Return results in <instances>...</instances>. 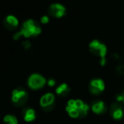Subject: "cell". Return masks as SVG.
I'll list each match as a JSON object with an SVG mask.
<instances>
[{
	"label": "cell",
	"instance_id": "cell-14",
	"mask_svg": "<svg viewBox=\"0 0 124 124\" xmlns=\"http://www.w3.org/2000/svg\"><path fill=\"white\" fill-rule=\"evenodd\" d=\"M4 124H18V119L13 114H7L4 116Z\"/></svg>",
	"mask_w": 124,
	"mask_h": 124
},
{
	"label": "cell",
	"instance_id": "cell-4",
	"mask_svg": "<svg viewBox=\"0 0 124 124\" xmlns=\"http://www.w3.org/2000/svg\"><path fill=\"white\" fill-rule=\"evenodd\" d=\"M47 81L40 73H32L27 78V86L32 90H39L47 84Z\"/></svg>",
	"mask_w": 124,
	"mask_h": 124
},
{
	"label": "cell",
	"instance_id": "cell-6",
	"mask_svg": "<svg viewBox=\"0 0 124 124\" xmlns=\"http://www.w3.org/2000/svg\"><path fill=\"white\" fill-rule=\"evenodd\" d=\"M55 103V95L54 93L51 92L45 93L44 94L42 95V97L39 100V105L42 107V109L46 111L53 109L54 105Z\"/></svg>",
	"mask_w": 124,
	"mask_h": 124
},
{
	"label": "cell",
	"instance_id": "cell-1",
	"mask_svg": "<svg viewBox=\"0 0 124 124\" xmlns=\"http://www.w3.org/2000/svg\"><path fill=\"white\" fill-rule=\"evenodd\" d=\"M89 110V105L80 99H71L66 105V111L68 116L74 119L86 116Z\"/></svg>",
	"mask_w": 124,
	"mask_h": 124
},
{
	"label": "cell",
	"instance_id": "cell-2",
	"mask_svg": "<svg viewBox=\"0 0 124 124\" xmlns=\"http://www.w3.org/2000/svg\"><path fill=\"white\" fill-rule=\"evenodd\" d=\"M41 26L35 21H33L31 19H28L22 23L21 30L15 33L14 36H13V39L17 41L21 38H36V37L39 36L41 34Z\"/></svg>",
	"mask_w": 124,
	"mask_h": 124
},
{
	"label": "cell",
	"instance_id": "cell-13",
	"mask_svg": "<svg viewBox=\"0 0 124 124\" xmlns=\"http://www.w3.org/2000/svg\"><path fill=\"white\" fill-rule=\"evenodd\" d=\"M70 91H71V88H70L69 85L66 83H61L59 86H57L56 88H55V93L61 97L67 96L70 93Z\"/></svg>",
	"mask_w": 124,
	"mask_h": 124
},
{
	"label": "cell",
	"instance_id": "cell-3",
	"mask_svg": "<svg viewBox=\"0 0 124 124\" xmlns=\"http://www.w3.org/2000/svg\"><path fill=\"white\" fill-rule=\"evenodd\" d=\"M88 49L90 53L94 54L100 59V65L102 66L106 64V54L108 49L106 45L98 39H93L88 43Z\"/></svg>",
	"mask_w": 124,
	"mask_h": 124
},
{
	"label": "cell",
	"instance_id": "cell-5",
	"mask_svg": "<svg viewBox=\"0 0 124 124\" xmlns=\"http://www.w3.org/2000/svg\"><path fill=\"white\" fill-rule=\"evenodd\" d=\"M28 100V93L22 88H16L11 93V101L17 107L23 106Z\"/></svg>",
	"mask_w": 124,
	"mask_h": 124
},
{
	"label": "cell",
	"instance_id": "cell-10",
	"mask_svg": "<svg viewBox=\"0 0 124 124\" xmlns=\"http://www.w3.org/2000/svg\"><path fill=\"white\" fill-rule=\"evenodd\" d=\"M107 110V106L105 103L102 100H98L92 104L91 105V110L96 115H101L104 114Z\"/></svg>",
	"mask_w": 124,
	"mask_h": 124
},
{
	"label": "cell",
	"instance_id": "cell-17",
	"mask_svg": "<svg viewBox=\"0 0 124 124\" xmlns=\"http://www.w3.org/2000/svg\"><path fill=\"white\" fill-rule=\"evenodd\" d=\"M47 85H48V87H50V88H53V87H54L55 85H56V81H55V79H54V78H49V79H48V81H47Z\"/></svg>",
	"mask_w": 124,
	"mask_h": 124
},
{
	"label": "cell",
	"instance_id": "cell-11",
	"mask_svg": "<svg viewBox=\"0 0 124 124\" xmlns=\"http://www.w3.org/2000/svg\"><path fill=\"white\" fill-rule=\"evenodd\" d=\"M110 115H111L112 118L115 120H121L123 117L124 112L120 105L113 104L110 107Z\"/></svg>",
	"mask_w": 124,
	"mask_h": 124
},
{
	"label": "cell",
	"instance_id": "cell-19",
	"mask_svg": "<svg viewBox=\"0 0 124 124\" xmlns=\"http://www.w3.org/2000/svg\"><path fill=\"white\" fill-rule=\"evenodd\" d=\"M116 100L117 102H123L124 103V91L121 94H117L116 97Z\"/></svg>",
	"mask_w": 124,
	"mask_h": 124
},
{
	"label": "cell",
	"instance_id": "cell-15",
	"mask_svg": "<svg viewBox=\"0 0 124 124\" xmlns=\"http://www.w3.org/2000/svg\"><path fill=\"white\" fill-rule=\"evenodd\" d=\"M40 22L43 25L48 24V23L49 22V17H48V16H47V15H43V16H42L41 18H40Z\"/></svg>",
	"mask_w": 124,
	"mask_h": 124
},
{
	"label": "cell",
	"instance_id": "cell-8",
	"mask_svg": "<svg viewBox=\"0 0 124 124\" xmlns=\"http://www.w3.org/2000/svg\"><path fill=\"white\" fill-rule=\"evenodd\" d=\"M48 12L53 17L60 19V18L64 17L66 16V8L60 3H54L49 5L48 9Z\"/></svg>",
	"mask_w": 124,
	"mask_h": 124
},
{
	"label": "cell",
	"instance_id": "cell-18",
	"mask_svg": "<svg viewBox=\"0 0 124 124\" xmlns=\"http://www.w3.org/2000/svg\"><path fill=\"white\" fill-rule=\"evenodd\" d=\"M22 46L25 49H29V48L31 47V43L29 40H26V41L22 42Z\"/></svg>",
	"mask_w": 124,
	"mask_h": 124
},
{
	"label": "cell",
	"instance_id": "cell-9",
	"mask_svg": "<svg viewBox=\"0 0 124 124\" xmlns=\"http://www.w3.org/2000/svg\"><path fill=\"white\" fill-rule=\"evenodd\" d=\"M4 24L6 27L9 30H14L19 26L20 21L18 18L14 15H8L4 19Z\"/></svg>",
	"mask_w": 124,
	"mask_h": 124
},
{
	"label": "cell",
	"instance_id": "cell-16",
	"mask_svg": "<svg viewBox=\"0 0 124 124\" xmlns=\"http://www.w3.org/2000/svg\"><path fill=\"white\" fill-rule=\"evenodd\" d=\"M116 71L119 75H124V65L121 64L116 67Z\"/></svg>",
	"mask_w": 124,
	"mask_h": 124
},
{
	"label": "cell",
	"instance_id": "cell-7",
	"mask_svg": "<svg viewBox=\"0 0 124 124\" xmlns=\"http://www.w3.org/2000/svg\"><path fill=\"white\" fill-rule=\"evenodd\" d=\"M88 89L92 94L98 95L103 93L105 89V83L101 78H93L89 82Z\"/></svg>",
	"mask_w": 124,
	"mask_h": 124
},
{
	"label": "cell",
	"instance_id": "cell-12",
	"mask_svg": "<svg viewBox=\"0 0 124 124\" xmlns=\"http://www.w3.org/2000/svg\"><path fill=\"white\" fill-rule=\"evenodd\" d=\"M23 120L26 122H31L33 121L36 120L37 114L36 110L33 108L31 107H27V108H25V110H23Z\"/></svg>",
	"mask_w": 124,
	"mask_h": 124
}]
</instances>
